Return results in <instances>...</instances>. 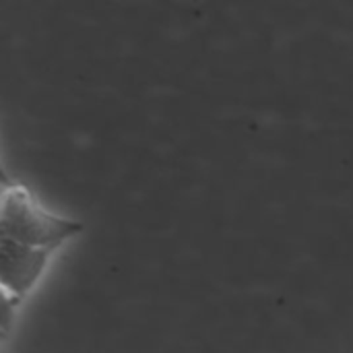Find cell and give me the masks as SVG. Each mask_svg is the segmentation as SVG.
<instances>
[{
  "label": "cell",
  "mask_w": 353,
  "mask_h": 353,
  "mask_svg": "<svg viewBox=\"0 0 353 353\" xmlns=\"http://www.w3.org/2000/svg\"><path fill=\"white\" fill-rule=\"evenodd\" d=\"M19 304L21 302L17 298H12V296H8V294L2 292V339H6L8 333H10V323L17 316Z\"/></svg>",
  "instance_id": "cell-3"
},
{
  "label": "cell",
  "mask_w": 353,
  "mask_h": 353,
  "mask_svg": "<svg viewBox=\"0 0 353 353\" xmlns=\"http://www.w3.org/2000/svg\"><path fill=\"white\" fill-rule=\"evenodd\" d=\"M52 252L19 244L10 238L0 240V281L2 292L17 298L19 302L41 279Z\"/></svg>",
  "instance_id": "cell-2"
},
{
  "label": "cell",
  "mask_w": 353,
  "mask_h": 353,
  "mask_svg": "<svg viewBox=\"0 0 353 353\" xmlns=\"http://www.w3.org/2000/svg\"><path fill=\"white\" fill-rule=\"evenodd\" d=\"M2 238L54 252L66 240L83 232V223L46 211L23 186L6 184L0 209Z\"/></svg>",
  "instance_id": "cell-1"
}]
</instances>
